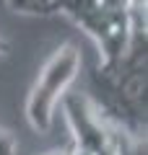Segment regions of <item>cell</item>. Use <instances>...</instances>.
Returning a JSON list of instances; mask_svg holds the SVG:
<instances>
[{
    "instance_id": "5",
    "label": "cell",
    "mask_w": 148,
    "mask_h": 155,
    "mask_svg": "<svg viewBox=\"0 0 148 155\" xmlns=\"http://www.w3.org/2000/svg\"><path fill=\"white\" fill-rule=\"evenodd\" d=\"M5 52H8V44H5V41H3V39H0V57L5 54Z\"/></svg>"
},
{
    "instance_id": "3",
    "label": "cell",
    "mask_w": 148,
    "mask_h": 155,
    "mask_svg": "<svg viewBox=\"0 0 148 155\" xmlns=\"http://www.w3.org/2000/svg\"><path fill=\"white\" fill-rule=\"evenodd\" d=\"M0 155H16V140L3 127H0Z\"/></svg>"
},
{
    "instance_id": "2",
    "label": "cell",
    "mask_w": 148,
    "mask_h": 155,
    "mask_svg": "<svg viewBox=\"0 0 148 155\" xmlns=\"http://www.w3.org/2000/svg\"><path fill=\"white\" fill-rule=\"evenodd\" d=\"M8 5L16 13H44V0H8Z\"/></svg>"
},
{
    "instance_id": "4",
    "label": "cell",
    "mask_w": 148,
    "mask_h": 155,
    "mask_svg": "<svg viewBox=\"0 0 148 155\" xmlns=\"http://www.w3.org/2000/svg\"><path fill=\"white\" fill-rule=\"evenodd\" d=\"M73 150H70V145H68L65 150H55V153H42V155H70Z\"/></svg>"
},
{
    "instance_id": "1",
    "label": "cell",
    "mask_w": 148,
    "mask_h": 155,
    "mask_svg": "<svg viewBox=\"0 0 148 155\" xmlns=\"http://www.w3.org/2000/svg\"><path fill=\"white\" fill-rule=\"evenodd\" d=\"M78 67H81V52L76 49V44L68 41V44L57 47L39 70L26 101V119L37 132H47L52 127L55 106L57 101H62L68 85L76 80Z\"/></svg>"
}]
</instances>
